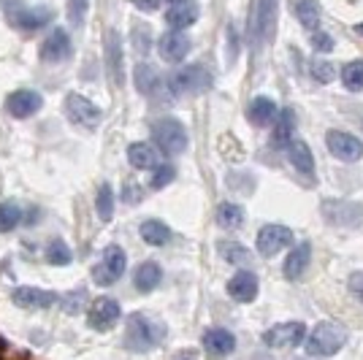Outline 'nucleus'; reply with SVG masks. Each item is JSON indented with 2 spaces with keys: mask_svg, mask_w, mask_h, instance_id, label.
<instances>
[{
  "mask_svg": "<svg viewBox=\"0 0 363 360\" xmlns=\"http://www.w3.org/2000/svg\"><path fill=\"white\" fill-rule=\"evenodd\" d=\"M133 3H136V9H141V11H155L160 6V0H133Z\"/></svg>",
  "mask_w": 363,
  "mask_h": 360,
  "instance_id": "nucleus-43",
  "label": "nucleus"
},
{
  "mask_svg": "<svg viewBox=\"0 0 363 360\" xmlns=\"http://www.w3.org/2000/svg\"><path fill=\"white\" fill-rule=\"evenodd\" d=\"M257 276L252 271H239L230 276L228 282V296L236 300V303H252L257 296Z\"/></svg>",
  "mask_w": 363,
  "mask_h": 360,
  "instance_id": "nucleus-19",
  "label": "nucleus"
},
{
  "mask_svg": "<svg viewBox=\"0 0 363 360\" xmlns=\"http://www.w3.org/2000/svg\"><path fill=\"white\" fill-rule=\"evenodd\" d=\"M312 76L318 79L320 84H328V81H333V79H336V68H333L331 62H325V60H315V62H312Z\"/></svg>",
  "mask_w": 363,
  "mask_h": 360,
  "instance_id": "nucleus-39",
  "label": "nucleus"
},
{
  "mask_svg": "<svg viewBox=\"0 0 363 360\" xmlns=\"http://www.w3.org/2000/svg\"><path fill=\"white\" fill-rule=\"evenodd\" d=\"M0 6H3V14L9 19V25H14L16 30L22 33L41 30L55 16V11L46 6H25L22 0H0Z\"/></svg>",
  "mask_w": 363,
  "mask_h": 360,
  "instance_id": "nucleus-2",
  "label": "nucleus"
},
{
  "mask_svg": "<svg viewBox=\"0 0 363 360\" xmlns=\"http://www.w3.org/2000/svg\"><path fill=\"white\" fill-rule=\"evenodd\" d=\"M303 344L312 358H331L347 344V330L336 322H318Z\"/></svg>",
  "mask_w": 363,
  "mask_h": 360,
  "instance_id": "nucleus-3",
  "label": "nucleus"
},
{
  "mask_svg": "<svg viewBox=\"0 0 363 360\" xmlns=\"http://www.w3.org/2000/svg\"><path fill=\"white\" fill-rule=\"evenodd\" d=\"M350 293L363 303V271H355V274L350 276Z\"/></svg>",
  "mask_w": 363,
  "mask_h": 360,
  "instance_id": "nucleus-41",
  "label": "nucleus"
},
{
  "mask_svg": "<svg viewBox=\"0 0 363 360\" xmlns=\"http://www.w3.org/2000/svg\"><path fill=\"white\" fill-rule=\"evenodd\" d=\"M11 300L19 309H49L52 303H57V296L49 290H41V287L22 285L11 293Z\"/></svg>",
  "mask_w": 363,
  "mask_h": 360,
  "instance_id": "nucleus-17",
  "label": "nucleus"
},
{
  "mask_svg": "<svg viewBox=\"0 0 363 360\" xmlns=\"http://www.w3.org/2000/svg\"><path fill=\"white\" fill-rule=\"evenodd\" d=\"M203 349L212 358H225L236 349V336L225 328H209L203 333Z\"/></svg>",
  "mask_w": 363,
  "mask_h": 360,
  "instance_id": "nucleus-21",
  "label": "nucleus"
},
{
  "mask_svg": "<svg viewBox=\"0 0 363 360\" xmlns=\"http://www.w3.org/2000/svg\"><path fill=\"white\" fill-rule=\"evenodd\" d=\"M288 154H290L293 168H296L298 174H303L306 179H312V174H315V157H312V150L306 147V141L293 138V141H290V147H288Z\"/></svg>",
  "mask_w": 363,
  "mask_h": 360,
  "instance_id": "nucleus-22",
  "label": "nucleus"
},
{
  "mask_svg": "<svg viewBox=\"0 0 363 360\" xmlns=\"http://www.w3.org/2000/svg\"><path fill=\"white\" fill-rule=\"evenodd\" d=\"M355 33H358V35H363V22H361V25H355Z\"/></svg>",
  "mask_w": 363,
  "mask_h": 360,
  "instance_id": "nucleus-44",
  "label": "nucleus"
},
{
  "mask_svg": "<svg viewBox=\"0 0 363 360\" xmlns=\"http://www.w3.org/2000/svg\"><path fill=\"white\" fill-rule=\"evenodd\" d=\"M141 239L152 244V247H163L171 241V227L166 223H160V220H144L141 223Z\"/></svg>",
  "mask_w": 363,
  "mask_h": 360,
  "instance_id": "nucleus-30",
  "label": "nucleus"
},
{
  "mask_svg": "<svg viewBox=\"0 0 363 360\" xmlns=\"http://www.w3.org/2000/svg\"><path fill=\"white\" fill-rule=\"evenodd\" d=\"M136 90L144 92V95H157V92L163 90V79L160 74L152 68V65H138L136 68Z\"/></svg>",
  "mask_w": 363,
  "mask_h": 360,
  "instance_id": "nucleus-29",
  "label": "nucleus"
},
{
  "mask_svg": "<svg viewBox=\"0 0 363 360\" xmlns=\"http://www.w3.org/2000/svg\"><path fill=\"white\" fill-rule=\"evenodd\" d=\"M293 14L301 22L306 30H318L320 28V6L318 0H293Z\"/></svg>",
  "mask_w": 363,
  "mask_h": 360,
  "instance_id": "nucleus-28",
  "label": "nucleus"
},
{
  "mask_svg": "<svg viewBox=\"0 0 363 360\" xmlns=\"http://www.w3.org/2000/svg\"><path fill=\"white\" fill-rule=\"evenodd\" d=\"M128 269V255L117 244H108L101 255V263L92 269V282L98 287H111L122 279V274Z\"/></svg>",
  "mask_w": 363,
  "mask_h": 360,
  "instance_id": "nucleus-6",
  "label": "nucleus"
},
{
  "mask_svg": "<svg viewBox=\"0 0 363 360\" xmlns=\"http://www.w3.org/2000/svg\"><path fill=\"white\" fill-rule=\"evenodd\" d=\"M122 317L120 303L114 298H98L90 306V317H87V325L92 330H111L117 325V320Z\"/></svg>",
  "mask_w": 363,
  "mask_h": 360,
  "instance_id": "nucleus-13",
  "label": "nucleus"
},
{
  "mask_svg": "<svg viewBox=\"0 0 363 360\" xmlns=\"http://www.w3.org/2000/svg\"><path fill=\"white\" fill-rule=\"evenodd\" d=\"M152 138L160 147V152L168 154V157H177L182 152H187V144H190L184 125L177 117H163V120L155 122L152 125Z\"/></svg>",
  "mask_w": 363,
  "mask_h": 360,
  "instance_id": "nucleus-4",
  "label": "nucleus"
},
{
  "mask_svg": "<svg viewBox=\"0 0 363 360\" xmlns=\"http://www.w3.org/2000/svg\"><path fill=\"white\" fill-rule=\"evenodd\" d=\"M247 117H250V122L257 125V128H266V125L277 117V103H274L272 98H266V95H257V98H252L250 106H247Z\"/></svg>",
  "mask_w": 363,
  "mask_h": 360,
  "instance_id": "nucleus-25",
  "label": "nucleus"
},
{
  "mask_svg": "<svg viewBox=\"0 0 363 360\" xmlns=\"http://www.w3.org/2000/svg\"><path fill=\"white\" fill-rule=\"evenodd\" d=\"M309 260H312V244H309V241H301V244L288 255V260H285V276H288V279L303 276Z\"/></svg>",
  "mask_w": 363,
  "mask_h": 360,
  "instance_id": "nucleus-27",
  "label": "nucleus"
},
{
  "mask_svg": "<svg viewBox=\"0 0 363 360\" xmlns=\"http://www.w3.org/2000/svg\"><path fill=\"white\" fill-rule=\"evenodd\" d=\"M106 65L108 74H111V81L122 87L125 81V57H122V38L117 30L106 33Z\"/></svg>",
  "mask_w": 363,
  "mask_h": 360,
  "instance_id": "nucleus-20",
  "label": "nucleus"
},
{
  "mask_svg": "<svg viewBox=\"0 0 363 360\" xmlns=\"http://www.w3.org/2000/svg\"><path fill=\"white\" fill-rule=\"evenodd\" d=\"M301 342H306L303 322H279L263 333V344L272 349H288V347H298Z\"/></svg>",
  "mask_w": 363,
  "mask_h": 360,
  "instance_id": "nucleus-9",
  "label": "nucleus"
},
{
  "mask_svg": "<svg viewBox=\"0 0 363 360\" xmlns=\"http://www.w3.org/2000/svg\"><path fill=\"white\" fill-rule=\"evenodd\" d=\"M74 52V44H71V35L62 30V28H55V30L46 35V41L41 44V57L44 62H65Z\"/></svg>",
  "mask_w": 363,
  "mask_h": 360,
  "instance_id": "nucleus-14",
  "label": "nucleus"
},
{
  "mask_svg": "<svg viewBox=\"0 0 363 360\" xmlns=\"http://www.w3.org/2000/svg\"><path fill=\"white\" fill-rule=\"evenodd\" d=\"M44 106V98L38 95L35 90H16L9 95V101H6V108H9V114L16 117V120H25V117H33L38 108Z\"/></svg>",
  "mask_w": 363,
  "mask_h": 360,
  "instance_id": "nucleus-16",
  "label": "nucleus"
},
{
  "mask_svg": "<svg viewBox=\"0 0 363 360\" xmlns=\"http://www.w3.org/2000/svg\"><path fill=\"white\" fill-rule=\"evenodd\" d=\"M217 223L223 227H239L244 223V211L236 203H220L217 206Z\"/></svg>",
  "mask_w": 363,
  "mask_h": 360,
  "instance_id": "nucleus-35",
  "label": "nucleus"
},
{
  "mask_svg": "<svg viewBox=\"0 0 363 360\" xmlns=\"http://www.w3.org/2000/svg\"><path fill=\"white\" fill-rule=\"evenodd\" d=\"M312 46H315V52H331V49H333V38L328 35V33L315 30V33H312Z\"/></svg>",
  "mask_w": 363,
  "mask_h": 360,
  "instance_id": "nucleus-40",
  "label": "nucleus"
},
{
  "mask_svg": "<svg viewBox=\"0 0 363 360\" xmlns=\"http://www.w3.org/2000/svg\"><path fill=\"white\" fill-rule=\"evenodd\" d=\"M228 44H230V60L236 57V49H239V38H236V28L228 25Z\"/></svg>",
  "mask_w": 363,
  "mask_h": 360,
  "instance_id": "nucleus-42",
  "label": "nucleus"
},
{
  "mask_svg": "<svg viewBox=\"0 0 363 360\" xmlns=\"http://www.w3.org/2000/svg\"><path fill=\"white\" fill-rule=\"evenodd\" d=\"M293 244V230L285 225H263L257 233V252L263 257H274Z\"/></svg>",
  "mask_w": 363,
  "mask_h": 360,
  "instance_id": "nucleus-11",
  "label": "nucleus"
},
{
  "mask_svg": "<svg viewBox=\"0 0 363 360\" xmlns=\"http://www.w3.org/2000/svg\"><path fill=\"white\" fill-rule=\"evenodd\" d=\"M217 247H220V252H223L228 263H247L250 260V252L244 249L242 244H236V241H220Z\"/></svg>",
  "mask_w": 363,
  "mask_h": 360,
  "instance_id": "nucleus-36",
  "label": "nucleus"
},
{
  "mask_svg": "<svg viewBox=\"0 0 363 360\" xmlns=\"http://www.w3.org/2000/svg\"><path fill=\"white\" fill-rule=\"evenodd\" d=\"M174 360H193V358H190V355H177Z\"/></svg>",
  "mask_w": 363,
  "mask_h": 360,
  "instance_id": "nucleus-45",
  "label": "nucleus"
},
{
  "mask_svg": "<svg viewBox=\"0 0 363 360\" xmlns=\"http://www.w3.org/2000/svg\"><path fill=\"white\" fill-rule=\"evenodd\" d=\"M160 282H163V269L157 263H152V260L141 263L136 274H133V285H136L138 293H152Z\"/></svg>",
  "mask_w": 363,
  "mask_h": 360,
  "instance_id": "nucleus-26",
  "label": "nucleus"
},
{
  "mask_svg": "<svg viewBox=\"0 0 363 360\" xmlns=\"http://www.w3.org/2000/svg\"><path fill=\"white\" fill-rule=\"evenodd\" d=\"M201 9H198L196 0H174L166 11V22L171 30H184L190 25H196Z\"/></svg>",
  "mask_w": 363,
  "mask_h": 360,
  "instance_id": "nucleus-15",
  "label": "nucleus"
},
{
  "mask_svg": "<svg viewBox=\"0 0 363 360\" xmlns=\"http://www.w3.org/2000/svg\"><path fill=\"white\" fill-rule=\"evenodd\" d=\"M174 176H177V168L168 163H160L155 168V174H152V187H155V190H163L166 184L174 181Z\"/></svg>",
  "mask_w": 363,
  "mask_h": 360,
  "instance_id": "nucleus-38",
  "label": "nucleus"
},
{
  "mask_svg": "<svg viewBox=\"0 0 363 360\" xmlns=\"http://www.w3.org/2000/svg\"><path fill=\"white\" fill-rule=\"evenodd\" d=\"M342 81L350 92L363 90V60H352L342 68Z\"/></svg>",
  "mask_w": 363,
  "mask_h": 360,
  "instance_id": "nucleus-33",
  "label": "nucleus"
},
{
  "mask_svg": "<svg viewBox=\"0 0 363 360\" xmlns=\"http://www.w3.org/2000/svg\"><path fill=\"white\" fill-rule=\"evenodd\" d=\"M65 114H68V120L74 122V125L84 128V130H95L101 125V120H104V111L92 103L90 98H84L79 92H68L65 95Z\"/></svg>",
  "mask_w": 363,
  "mask_h": 360,
  "instance_id": "nucleus-7",
  "label": "nucleus"
},
{
  "mask_svg": "<svg viewBox=\"0 0 363 360\" xmlns=\"http://www.w3.org/2000/svg\"><path fill=\"white\" fill-rule=\"evenodd\" d=\"M44 257L49 266H68V263L74 260V252H71V247H68L62 239H52L49 244H46Z\"/></svg>",
  "mask_w": 363,
  "mask_h": 360,
  "instance_id": "nucleus-31",
  "label": "nucleus"
},
{
  "mask_svg": "<svg viewBox=\"0 0 363 360\" xmlns=\"http://www.w3.org/2000/svg\"><path fill=\"white\" fill-rule=\"evenodd\" d=\"M87 11H90V0H68V22L74 25L76 30L84 25Z\"/></svg>",
  "mask_w": 363,
  "mask_h": 360,
  "instance_id": "nucleus-37",
  "label": "nucleus"
},
{
  "mask_svg": "<svg viewBox=\"0 0 363 360\" xmlns=\"http://www.w3.org/2000/svg\"><path fill=\"white\" fill-rule=\"evenodd\" d=\"M168 95H196L212 87V74L203 65H184L166 81Z\"/></svg>",
  "mask_w": 363,
  "mask_h": 360,
  "instance_id": "nucleus-5",
  "label": "nucleus"
},
{
  "mask_svg": "<svg viewBox=\"0 0 363 360\" xmlns=\"http://www.w3.org/2000/svg\"><path fill=\"white\" fill-rule=\"evenodd\" d=\"M157 49H160V57L166 62H182L190 55L193 41H190V35H184V30H168L160 35Z\"/></svg>",
  "mask_w": 363,
  "mask_h": 360,
  "instance_id": "nucleus-12",
  "label": "nucleus"
},
{
  "mask_svg": "<svg viewBox=\"0 0 363 360\" xmlns=\"http://www.w3.org/2000/svg\"><path fill=\"white\" fill-rule=\"evenodd\" d=\"M293 130H296V111L285 108L279 114V120L274 122V133H272V147L274 150H285L293 141Z\"/></svg>",
  "mask_w": 363,
  "mask_h": 360,
  "instance_id": "nucleus-24",
  "label": "nucleus"
},
{
  "mask_svg": "<svg viewBox=\"0 0 363 360\" xmlns=\"http://www.w3.org/2000/svg\"><path fill=\"white\" fill-rule=\"evenodd\" d=\"M166 339V325L152 320L147 315H130L128 317V328H125V347L130 352H152L155 347L163 344Z\"/></svg>",
  "mask_w": 363,
  "mask_h": 360,
  "instance_id": "nucleus-1",
  "label": "nucleus"
},
{
  "mask_svg": "<svg viewBox=\"0 0 363 360\" xmlns=\"http://www.w3.org/2000/svg\"><path fill=\"white\" fill-rule=\"evenodd\" d=\"M19 223H22V209L16 206L14 201H3V203H0V230L9 233V230H14Z\"/></svg>",
  "mask_w": 363,
  "mask_h": 360,
  "instance_id": "nucleus-34",
  "label": "nucleus"
},
{
  "mask_svg": "<svg viewBox=\"0 0 363 360\" xmlns=\"http://www.w3.org/2000/svg\"><path fill=\"white\" fill-rule=\"evenodd\" d=\"M323 217L336 227H361L363 225V206L352 201H336L328 198L323 201Z\"/></svg>",
  "mask_w": 363,
  "mask_h": 360,
  "instance_id": "nucleus-8",
  "label": "nucleus"
},
{
  "mask_svg": "<svg viewBox=\"0 0 363 360\" xmlns=\"http://www.w3.org/2000/svg\"><path fill=\"white\" fill-rule=\"evenodd\" d=\"M128 160L133 168L138 171H155L160 165V157H157V150L152 144H144V141H136L128 147Z\"/></svg>",
  "mask_w": 363,
  "mask_h": 360,
  "instance_id": "nucleus-23",
  "label": "nucleus"
},
{
  "mask_svg": "<svg viewBox=\"0 0 363 360\" xmlns=\"http://www.w3.org/2000/svg\"><path fill=\"white\" fill-rule=\"evenodd\" d=\"M95 209H98V217L104 223H111V217H114V190H111V184H101L98 187Z\"/></svg>",
  "mask_w": 363,
  "mask_h": 360,
  "instance_id": "nucleus-32",
  "label": "nucleus"
},
{
  "mask_svg": "<svg viewBox=\"0 0 363 360\" xmlns=\"http://www.w3.org/2000/svg\"><path fill=\"white\" fill-rule=\"evenodd\" d=\"M274 25H277V0H257L255 25H252V35H255L257 46L272 38Z\"/></svg>",
  "mask_w": 363,
  "mask_h": 360,
  "instance_id": "nucleus-18",
  "label": "nucleus"
},
{
  "mask_svg": "<svg viewBox=\"0 0 363 360\" xmlns=\"http://www.w3.org/2000/svg\"><path fill=\"white\" fill-rule=\"evenodd\" d=\"M325 144H328V152L333 157H339L345 163H355V160L363 157V144L347 130H328Z\"/></svg>",
  "mask_w": 363,
  "mask_h": 360,
  "instance_id": "nucleus-10",
  "label": "nucleus"
}]
</instances>
